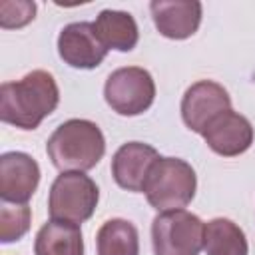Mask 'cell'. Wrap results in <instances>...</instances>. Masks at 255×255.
<instances>
[{"label": "cell", "instance_id": "ac0fdd59", "mask_svg": "<svg viewBox=\"0 0 255 255\" xmlns=\"http://www.w3.org/2000/svg\"><path fill=\"white\" fill-rule=\"evenodd\" d=\"M36 18V4L28 0H4L0 2V26L4 30L24 28Z\"/></svg>", "mask_w": 255, "mask_h": 255}, {"label": "cell", "instance_id": "7a4b0ae2", "mask_svg": "<svg viewBox=\"0 0 255 255\" xmlns=\"http://www.w3.org/2000/svg\"><path fill=\"white\" fill-rule=\"evenodd\" d=\"M46 153L60 171H88L104 157L106 137L96 122L72 118L52 131Z\"/></svg>", "mask_w": 255, "mask_h": 255}, {"label": "cell", "instance_id": "8992f818", "mask_svg": "<svg viewBox=\"0 0 255 255\" xmlns=\"http://www.w3.org/2000/svg\"><path fill=\"white\" fill-rule=\"evenodd\" d=\"M104 100L120 116H139L147 112L155 100V82L145 68H118L104 84Z\"/></svg>", "mask_w": 255, "mask_h": 255}, {"label": "cell", "instance_id": "52a82bcc", "mask_svg": "<svg viewBox=\"0 0 255 255\" xmlns=\"http://www.w3.org/2000/svg\"><path fill=\"white\" fill-rule=\"evenodd\" d=\"M227 110H231L229 92L213 80H199L191 84L181 98V120L199 135L219 114Z\"/></svg>", "mask_w": 255, "mask_h": 255}, {"label": "cell", "instance_id": "9a60e30c", "mask_svg": "<svg viewBox=\"0 0 255 255\" xmlns=\"http://www.w3.org/2000/svg\"><path fill=\"white\" fill-rule=\"evenodd\" d=\"M203 251L207 255H247L249 245L243 229L235 221L215 217L205 223Z\"/></svg>", "mask_w": 255, "mask_h": 255}, {"label": "cell", "instance_id": "5b68a950", "mask_svg": "<svg viewBox=\"0 0 255 255\" xmlns=\"http://www.w3.org/2000/svg\"><path fill=\"white\" fill-rule=\"evenodd\" d=\"M205 223L187 209L161 211L151 221L153 255H199Z\"/></svg>", "mask_w": 255, "mask_h": 255}, {"label": "cell", "instance_id": "ba28073f", "mask_svg": "<svg viewBox=\"0 0 255 255\" xmlns=\"http://www.w3.org/2000/svg\"><path fill=\"white\" fill-rule=\"evenodd\" d=\"M58 54L70 68L94 70L104 62L108 48L100 42L94 22H72L58 34Z\"/></svg>", "mask_w": 255, "mask_h": 255}, {"label": "cell", "instance_id": "3957f363", "mask_svg": "<svg viewBox=\"0 0 255 255\" xmlns=\"http://www.w3.org/2000/svg\"><path fill=\"white\" fill-rule=\"evenodd\" d=\"M197 177L193 167L181 157H159L143 185L147 203L161 211L183 209L195 197Z\"/></svg>", "mask_w": 255, "mask_h": 255}, {"label": "cell", "instance_id": "277c9868", "mask_svg": "<svg viewBox=\"0 0 255 255\" xmlns=\"http://www.w3.org/2000/svg\"><path fill=\"white\" fill-rule=\"evenodd\" d=\"M100 201L96 181L84 171H62L48 193L50 219L82 225L88 221Z\"/></svg>", "mask_w": 255, "mask_h": 255}, {"label": "cell", "instance_id": "8fae6325", "mask_svg": "<svg viewBox=\"0 0 255 255\" xmlns=\"http://www.w3.org/2000/svg\"><path fill=\"white\" fill-rule=\"evenodd\" d=\"M161 155L155 147L143 141H128L124 143L112 157V175L114 181L128 191H143L145 179L153 167V163Z\"/></svg>", "mask_w": 255, "mask_h": 255}, {"label": "cell", "instance_id": "e0dca14e", "mask_svg": "<svg viewBox=\"0 0 255 255\" xmlns=\"http://www.w3.org/2000/svg\"><path fill=\"white\" fill-rule=\"evenodd\" d=\"M32 223V209L28 203H0V241L4 245L20 241Z\"/></svg>", "mask_w": 255, "mask_h": 255}, {"label": "cell", "instance_id": "7c38bea8", "mask_svg": "<svg viewBox=\"0 0 255 255\" xmlns=\"http://www.w3.org/2000/svg\"><path fill=\"white\" fill-rule=\"evenodd\" d=\"M149 12L163 38L185 40L197 32L203 6L197 0H153Z\"/></svg>", "mask_w": 255, "mask_h": 255}, {"label": "cell", "instance_id": "4fadbf2b", "mask_svg": "<svg viewBox=\"0 0 255 255\" xmlns=\"http://www.w3.org/2000/svg\"><path fill=\"white\" fill-rule=\"evenodd\" d=\"M100 42L108 50L131 52L139 40L135 18L124 10H102L94 22Z\"/></svg>", "mask_w": 255, "mask_h": 255}, {"label": "cell", "instance_id": "30bf717a", "mask_svg": "<svg viewBox=\"0 0 255 255\" xmlns=\"http://www.w3.org/2000/svg\"><path fill=\"white\" fill-rule=\"evenodd\" d=\"M207 147L223 157H235L245 153L253 143V126L239 112L227 110L219 114L201 133Z\"/></svg>", "mask_w": 255, "mask_h": 255}, {"label": "cell", "instance_id": "5bb4252c", "mask_svg": "<svg viewBox=\"0 0 255 255\" xmlns=\"http://www.w3.org/2000/svg\"><path fill=\"white\" fill-rule=\"evenodd\" d=\"M34 255H84V239L80 225L46 221L34 239Z\"/></svg>", "mask_w": 255, "mask_h": 255}, {"label": "cell", "instance_id": "9c48e42d", "mask_svg": "<svg viewBox=\"0 0 255 255\" xmlns=\"http://www.w3.org/2000/svg\"><path fill=\"white\" fill-rule=\"evenodd\" d=\"M40 183L38 161L24 151L0 155V199L8 203H28Z\"/></svg>", "mask_w": 255, "mask_h": 255}, {"label": "cell", "instance_id": "6da1fadb", "mask_svg": "<svg viewBox=\"0 0 255 255\" xmlns=\"http://www.w3.org/2000/svg\"><path fill=\"white\" fill-rule=\"evenodd\" d=\"M60 104V90L46 70H32L0 86V120L20 129H36Z\"/></svg>", "mask_w": 255, "mask_h": 255}, {"label": "cell", "instance_id": "2e32d148", "mask_svg": "<svg viewBox=\"0 0 255 255\" xmlns=\"http://www.w3.org/2000/svg\"><path fill=\"white\" fill-rule=\"evenodd\" d=\"M98 255H139V233L128 219H108L96 235Z\"/></svg>", "mask_w": 255, "mask_h": 255}]
</instances>
